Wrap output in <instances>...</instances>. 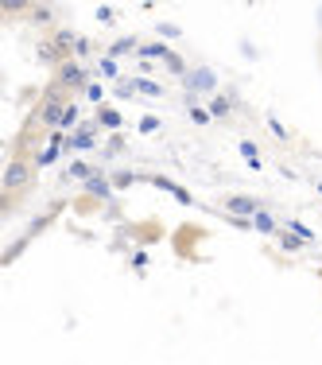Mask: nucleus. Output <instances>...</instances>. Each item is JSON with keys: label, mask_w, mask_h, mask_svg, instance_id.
Listing matches in <instances>:
<instances>
[{"label": "nucleus", "mask_w": 322, "mask_h": 365, "mask_svg": "<svg viewBox=\"0 0 322 365\" xmlns=\"http://www.w3.org/2000/svg\"><path fill=\"white\" fill-rule=\"evenodd\" d=\"M28 179H31V168H28V160H12V163L4 168V195H12V190L28 187Z\"/></svg>", "instance_id": "obj_1"}, {"label": "nucleus", "mask_w": 322, "mask_h": 365, "mask_svg": "<svg viewBox=\"0 0 322 365\" xmlns=\"http://www.w3.org/2000/svg\"><path fill=\"white\" fill-rule=\"evenodd\" d=\"M39 113H43V120H47V125H58V120H63V113H66V106L58 101L55 90H47V101H43Z\"/></svg>", "instance_id": "obj_2"}, {"label": "nucleus", "mask_w": 322, "mask_h": 365, "mask_svg": "<svg viewBox=\"0 0 322 365\" xmlns=\"http://www.w3.org/2000/svg\"><path fill=\"white\" fill-rule=\"evenodd\" d=\"M225 210H233V214H252V210H256V198L233 195V198H225Z\"/></svg>", "instance_id": "obj_3"}, {"label": "nucleus", "mask_w": 322, "mask_h": 365, "mask_svg": "<svg viewBox=\"0 0 322 365\" xmlns=\"http://www.w3.org/2000/svg\"><path fill=\"white\" fill-rule=\"evenodd\" d=\"M58 74H63V86H78V82H82V71H78V66H63Z\"/></svg>", "instance_id": "obj_4"}, {"label": "nucleus", "mask_w": 322, "mask_h": 365, "mask_svg": "<svg viewBox=\"0 0 322 365\" xmlns=\"http://www.w3.org/2000/svg\"><path fill=\"white\" fill-rule=\"evenodd\" d=\"M36 20L39 24H51V8H36Z\"/></svg>", "instance_id": "obj_5"}]
</instances>
